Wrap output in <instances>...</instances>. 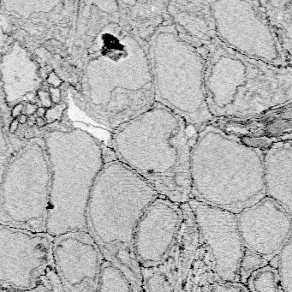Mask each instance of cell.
Returning a JSON list of instances; mask_svg holds the SVG:
<instances>
[{
  "label": "cell",
  "mask_w": 292,
  "mask_h": 292,
  "mask_svg": "<svg viewBox=\"0 0 292 292\" xmlns=\"http://www.w3.org/2000/svg\"><path fill=\"white\" fill-rule=\"evenodd\" d=\"M49 94L51 97L52 103H55L56 105L60 104L61 101V91L59 88H50L49 89Z\"/></svg>",
  "instance_id": "obj_31"
},
{
  "label": "cell",
  "mask_w": 292,
  "mask_h": 292,
  "mask_svg": "<svg viewBox=\"0 0 292 292\" xmlns=\"http://www.w3.org/2000/svg\"><path fill=\"white\" fill-rule=\"evenodd\" d=\"M200 242L214 260L218 278L239 282V266L245 248L237 228L236 214L198 200L188 202Z\"/></svg>",
  "instance_id": "obj_12"
},
{
  "label": "cell",
  "mask_w": 292,
  "mask_h": 292,
  "mask_svg": "<svg viewBox=\"0 0 292 292\" xmlns=\"http://www.w3.org/2000/svg\"><path fill=\"white\" fill-rule=\"evenodd\" d=\"M210 124L264 151L277 141L291 140V102L253 116L214 118Z\"/></svg>",
  "instance_id": "obj_16"
},
{
  "label": "cell",
  "mask_w": 292,
  "mask_h": 292,
  "mask_svg": "<svg viewBox=\"0 0 292 292\" xmlns=\"http://www.w3.org/2000/svg\"><path fill=\"white\" fill-rule=\"evenodd\" d=\"M204 57L206 97L213 119L257 115L292 101V66L250 58L218 39Z\"/></svg>",
  "instance_id": "obj_5"
},
{
  "label": "cell",
  "mask_w": 292,
  "mask_h": 292,
  "mask_svg": "<svg viewBox=\"0 0 292 292\" xmlns=\"http://www.w3.org/2000/svg\"><path fill=\"white\" fill-rule=\"evenodd\" d=\"M266 196L292 215V140L277 141L263 151Z\"/></svg>",
  "instance_id": "obj_18"
},
{
  "label": "cell",
  "mask_w": 292,
  "mask_h": 292,
  "mask_svg": "<svg viewBox=\"0 0 292 292\" xmlns=\"http://www.w3.org/2000/svg\"><path fill=\"white\" fill-rule=\"evenodd\" d=\"M41 141L29 140L5 169L0 184V224L45 232L51 169Z\"/></svg>",
  "instance_id": "obj_8"
},
{
  "label": "cell",
  "mask_w": 292,
  "mask_h": 292,
  "mask_svg": "<svg viewBox=\"0 0 292 292\" xmlns=\"http://www.w3.org/2000/svg\"><path fill=\"white\" fill-rule=\"evenodd\" d=\"M35 124L38 128H43L46 125V121L44 117H36L35 120Z\"/></svg>",
  "instance_id": "obj_35"
},
{
  "label": "cell",
  "mask_w": 292,
  "mask_h": 292,
  "mask_svg": "<svg viewBox=\"0 0 292 292\" xmlns=\"http://www.w3.org/2000/svg\"><path fill=\"white\" fill-rule=\"evenodd\" d=\"M54 237L0 224V288L34 287L53 266Z\"/></svg>",
  "instance_id": "obj_11"
},
{
  "label": "cell",
  "mask_w": 292,
  "mask_h": 292,
  "mask_svg": "<svg viewBox=\"0 0 292 292\" xmlns=\"http://www.w3.org/2000/svg\"><path fill=\"white\" fill-rule=\"evenodd\" d=\"M37 94H38V97H39L43 107L48 109L50 107H52V100H51V97H50V94H49V92L45 91V90H38Z\"/></svg>",
  "instance_id": "obj_29"
},
{
  "label": "cell",
  "mask_w": 292,
  "mask_h": 292,
  "mask_svg": "<svg viewBox=\"0 0 292 292\" xmlns=\"http://www.w3.org/2000/svg\"><path fill=\"white\" fill-rule=\"evenodd\" d=\"M99 292H134V290L120 270L103 258Z\"/></svg>",
  "instance_id": "obj_23"
},
{
  "label": "cell",
  "mask_w": 292,
  "mask_h": 292,
  "mask_svg": "<svg viewBox=\"0 0 292 292\" xmlns=\"http://www.w3.org/2000/svg\"><path fill=\"white\" fill-rule=\"evenodd\" d=\"M279 276L281 286L284 292H292V241L291 238L285 243L278 255L274 257ZM272 265V264H271Z\"/></svg>",
  "instance_id": "obj_24"
},
{
  "label": "cell",
  "mask_w": 292,
  "mask_h": 292,
  "mask_svg": "<svg viewBox=\"0 0 292 292\" xmlns=\"http://www.w3.org/2000/svg\"><path fill=\"white\" fill-rule=\"evenodd\" d=\"M93 4L86 97L97 120L114 130L155 103L148 44L119 22L117 1Z\"/></svg>",
  "instance_id": "obj_1"
},
{
  "label": "cell",
  "mask_w": 292,
  "mask_h": 292,
  "mask_svg": "<svg viewBox=\"0 0 292 292\" xmlns=\"http://www.w3.org/2000/svg\"><path fill=\"white\" fill-rule=\"evenodd\" d=\"M197 132L155 102L112 130L110 148L159 195L182 205L192 200L190 160Z\"/></svg>",
  "instance_id": "obj_2"
},
{
  "label": "cell",
  "mask_w": 292,
  "mask_h": 292,
  "mask_svg": "<svg viewBox=\"0 0 292 292\" xmlns=\"http://www.w3.org/2000/svg\"><path fill=\"white\" fill-rule=\"evenodd\" d=\"M168 1H117L118 19L136 36L148 44L157 30L167 23Z\"/></svg>",
  "instance_id": "obj_20"
},
{
  "label": "cell",
  "mask_w": 292,
  "mask_h": 292,
  "mask_svg": "<svg viewBox=\"0 0 292 292\" xmlns=\"http://www.w3.org/2000/svg\"><path fill=\"white\" fill-rule=\"evenodd\" d=\"M66 107H67L66 104H57L53 107L46 109V113L45 116L46 124H52L56 121L59 120L63 116L64 111L66 109Z\"/></svg>",
  "instance_id": "obj_28"
},
{
  "label": "cell",
  "mask_w": 292,
  "mask_h": 292,
  "mask_svg": "<svg viewBox=\"0 0 292 292\" xmlns=\"http://www.w3.org/2000/svg\"><path fill=\"white\" fill-rule=\"evenodd\" d=\"M217 39L237 53L276 66H291L259 1H209Z\"/></svg>",
  "instance_id": "obj_10"
},
{
  "label": "cell",
  "mask_w": 292,
  "mask_h": 292,
  "mask_svg": "<svg viewBox=\"0 0 292 292\" xmlns=\"http://www.w3.org/2000/svg\"><path fill=\"white\" fill-rule=\"evenodd\" d=\"M0 73L9 105L38 89L42 82L36 64L20 45H14L3 57Z\"/></svg>",
  "instance_id": "obj_19"
},
{
  "label": "cell",
  "mask_w": 292,
  "mask_h": 292,
  "mask_svg": "<svg viewBox=\"0 0 292 292\" xmlns=\"http://www.w3.org/2000/svg\"><path fill=\"white\" fill-rule=\"evenodd\" d=\"M202 292H249L243 284L238 282H224L218 280L206 286Z\"/></svg>",
  "instance_id": "obj_27"
},
{
  "label": "cell",
  "mask_w": 292,
  "mask_h": 292,
  "mask_svg": "<svg viewBox=\"0 0 292 292\" xmlns=\"http://www.w3.org/2000/svg\"><path fill=\"white\" fill-rule=\"evenodd\" d=\"M182 206L158 196L149 204L137 224L134 251L140 267L157 266L171 252L180 231Z\"/></svg>",
  "instance_id": "obj_15"
},
{
  "label": "cell",
  "mask_w": 292,
  "mask_h": 292,
  "mask_svg": "<svg viewBox=\"0 0 292 292\" xmlns=\"http://www.w3.org/2000/svg\"><path fill=\"white\" fill-rule=\"evenodd\" d=\"M18 126H19V123H18L17 119H14V120L10 123V128H9L10 132L11 133V134H14V133L17 130Z\"/></svg>",
  "instance_id": "obj_34"
},
{
  "label": "cell",
  "mask_w": 292,
  "mask_h": 292,
  "mask_svg": "<svg viewBox=\"0 0 292 292\" xmlns=\"http://www.w3.org/2000/svg\"><path fill=\"white\" fill-rule=\"evenodd\" d=\"M104 165L90 193L87 231L105 260L127 278L134 292L142 291L141 267L134 251L137 224L156 191L103 145Z\"/></svg>",
  "instance_id": "obj_3"
},
{
  "label": "cell",
  "mask_w": 292,
  "mask_h": 292,
  "mask_svg": "<svg viewBox=\"0 0 292 292\" xmlns=\"http://www.w3.org/2000/svg\"><path fill=\"white\" fill-rule=\"evenodd\" d=\"M190 178L192 200L237 214L266 196L263 151L208 124L196 135Z\"/></svg>",
  "instance_id": "obj_4"
},
{
  "label": "cell",
  "mask_w": 292,
  "mask_h": 292,
  "mask_svg": "<svg viewBox=\"0 0 292 292\" xmlns=\"http://www.w3.org/2000/svg\"><path fill=\"white\" fill-rule=\"evenodd\" d=\"M45 113H46V108H45L43 106L38 107L36 111L37 117H44L45 116Z\"/></svg>",
  "instance_id": "obj_36"
},
{
  "label": "cell",
  "mask_w": 292,
  "mask_h": 292,
  "mask_svg": "<svg viewBox=\"0 0 292 292\" xmlns=\"http://www.w3.org/2000/svg\"><path fill=\"white\" fill-rule=\"evenodd\" d=\"M44 141L51 169L45 233L56 238L87 231V207L104 165V144L81 128L51 131Z\"/></svg>",
  "instance_id": "obj_6"
},
{
  "label": "cell",
  "mask_w": 292,
  "mask_h": 292,
  "mask_svg": "<svg viewBox=\"0 0 292 292\" xmlns=\"http://www.w3.org/2000/svg\"><path fill=\"white\" fill-rule=\"evenodd\" d=\"M167 22L182 40L204 55L217 40L215 23L209 1H168Z\"/></svg>",
  "instance_id": "obj_17"
},
{
  "label": "cell",
  "mask_w": 292,
  "mask_h": 292,
  "mask_svg": "<svg viewBox=\"0 0 292 292\" xmlns=\"http://www.w3.org/2000/svg\"><path fill=\"white\" fill-rule=\"evenodd\" d=\"M236 221L245 249L268 263L291 238V215L267 196L238 212Z\"/></svg>",
  "instance_id": "obj_14"
},
{
  "label": "cell",
  "mask_w": 292,
  "mask_h": 292,
  "mask_svg": "<svg viewBox=\"0 0 292 292\" xmlns=\"http://www.w3.org/2000/svg\"><path fill=\"white\" fill-rule=\"evenodd\" d=\"M155 102L199 130L213 117L205 90L204 55L181 39L168 22L148 42Z\"/></svg>",
  "instance_id": "obj_7"
},
{
  "label": "cell",
  "mask_w": 292,
  "mask_h": 292,
  "mask_svg": "<svg viewBox=\"0 0 292 292\" xmlns=\"http://www.w3.org/2000/svg\"><path fill=\"white\" fill-rule=\"evenodd\" d=\"M35 120H36V117L34 116H30L28 117V124L31 127L33 125L35 124Z\"/></svg>",
  "instance_id": "obj_38"
},
{
  "label": "cell",
  "mask_w": 292,
  "mask_h": 292,
  "mask_svg": "<svg viewBox=\"0 0 292 292\" xmlns=\"http://www.w3.org/2000/svg\"><path fill=\"white\" fill-rule=\"evenodd\" d=\"M38 106L37 105L32 104V103H28L26 105V115L28 116H33L34 113H36Z\"/></svg>",
  "instance_id": "obj_33"
},
{
  "label": "cell",
  "mask_w": 292,
  "mask_h": 292,
  "mask_svg": "<svg viewBox=\"0 0 292 292\" xmlns=\"http://www.w3.org/2000/svg\"><path fill=\"white\" fill-rule=\"evenodd\" d=\"M259 2L281 47L291 57L292 0H262Z\"/></svg>",
  "instance_id": "obj_21"
},
{
  "label": "cell",
  "mask_w": 292,
  "mask_h": 292,
  "mask_svg": "<svg viewBox=\"0 0 292 292\" xmlns=\"http://www.w3.org/2000/svg\"><path fill=\"white\" fill-rule=\"evenodd\" d=\"M183 219L176 243L166 259L153 267H141L143 292H202L220 280L214 260L199 238L191 209L182 204Z\"/></svg>",
  "instance_id": "obj_9"
},
{
  "label": "cell",
  "mask_w": 292,
  "mask_h": 292,
  "mask_svg": "<svg viewBox=\"0 0 292 292\" xmlns=\"http://www.w3.org/2000/svg\"><path fill=\"white\" fill-rule=\"evenodd\" d=\"M16 119H17V121H18V123H19V124H24L28 122V116H27V115H25V114H21L20 116H18Z\"/></svg>",
  "instance_id": "obj_37"
},
{
  "label": "cell",
  "mask_w": 292,
  "mask_h": 292,
  "mask_svg": "<svg viewBox=\"0 0 292 292\" xmlns=\"http://www.w3.org/2000/svg\"><path fill=\"white\" fill-rule=\"evenodd\" d=\"M46 81L51 86V88H58L63 83V81L61 80L59 76H57L54 71L49 73L47 78H46Z\"/></svg>",
  "instance_id": "obj_30"
},
{
  "label": "cell",
  "mask_w": 292,
  "mask_h": 292,
  "mask_svg": "<svg viewBox=\"0 0 292 292\" xmlns=\"http://www.w3.org/2000/svg\"><path fill=\"white\" fill-rule=\"evenodd\" d=\"M266 264H268V262L262 257L245 249L239 266V282L244 285L247 278L252 272Z\"/></svg>",
  "instance_id": "obj_26"
},
{
  "label": "cell",
  "mask_w": 292,
  "mask_h": 292,
  "mask_svg": "<svg viewBox=\"0 0 292 292\" xmlns=\"http://www.w3.org/2000/svg\"><path fill=\"white\" fill-rule=\"evenodd\" d=\"M23 109H24V105L22 104V103L16 104V105L13 107L12 110H11V116H12L14 119H16V118L22 113Z\"/></svg>",
  "instance_id": "obj_32"
},
{
  "label": "cell",
  "mask_w": 292,
  "mask_h": 292,
  "mask_svg": "<svg viewBox=\"0 0 292 292\" xmlns=\"http://www.w3.org/2000/svg\"><path fill=\"white\" fill-rule=\"evenodd\" d=\"M0 292H65L62 287L59 278L57 275L54 266L49 269L47 272L42 277V278L39 281V283L31 289L26 290L14 291L8 290L0 288Z\"/></svg>",
  "instance_id": "obj_25"
},
{
  "label": "cell",
  "mask_w": 292,
  "mask_h": 292,
  "mask_svg": "<svg viewBox=\"0 0 292 292\" xmlns=\"http://www.w3.org/2000/svg\"><path fill=\"white\" fill-rule=\"evenodd\" d=\"M53 266L65 292H99L103 256L87 231L54 238Z\"/></svg>",
  "instance_id": "obj_13"
},
{
  "label": "cell",
  "mask_w": 292,
  "mask_h": 292,
  "mask_svg": "<svg viewBox=\"0 0 292 292\" xmlns=\"http://www.w3.org/2000/svg\"><path fill=\"white\" fill-rule=\"evenodd\" d=\"M244 286L249 292H284L277 268L269 263L252 272Z\"/></svg>",
  "instance_id": "obj_22"
}]
</instances>
